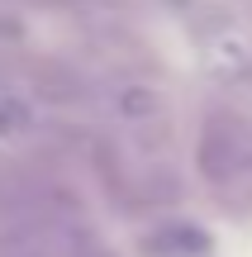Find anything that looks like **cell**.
Returning <instances> with one entry per match:
<instances>
[{"instance_id":"obj_1","label":"cell","mask_w":252,"mask_h":257,"mask_svg":"<svg viewBox=\"0 0 252 257\" xmlns=\"http://www.w3.org/2000/svg\"><path fill=\"white\" fill-rule=\"evenodd\" d=\"M100 176L124 205L148 210V205H171L181 191L176 162H171L167 114H143V119L105 124L100 128Z\"/></svg>"},{"instance_id":"obj_2","label":"cell","mask_w":252,"mask_h":257,"mask_svg":"<svg viewBox=\"0 0 252 257\" xmlns=\"http://www.w3.org/2000/svg\"><path fill=\"white\" fill-rule=\"evenodd\" d=\"M205 186L233 210H252V119L243 110H209L195 138Z\"/></svg>"},{"instance_id":"obj_3","label":"cell","mask_w":252,"mask_h":257,"mask_svg":"<svg viewBox=\"0 0 252 257\" xmlns=\"http://www.w3.org/2000/svg\"><path fill=\"white\" fill-rule=\"evenodd\" d=\"M24 5H48V10H67V15H95V10H110L114 0H24Z\"/></svg>"}]
</instances>
